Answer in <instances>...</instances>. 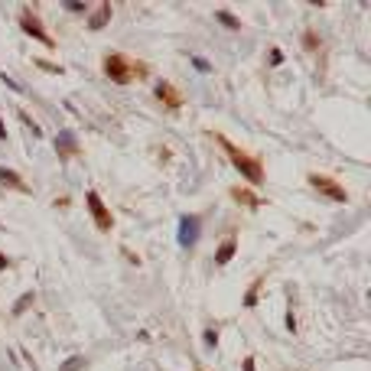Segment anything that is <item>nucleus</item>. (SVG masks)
<instances>
[{"instance_id": "f257e3e1", "label": "nucleus", "mask_w": 371, "mask_h": 371, "mask_svg": "<svg viewBox=\"0 0 371 371\" xmlns=\"http://www.w3.org/2000/svg\"><path fill=\"white\" fill-rule=\"evenodd\" d=\"M101 68H104V75L114 85H131V82H140L147 75L143 62H137V59H131V55H124V52H114V49L101 59Z\"/></svg>"}, {"instance_id": "f03ea898", "label": "nucleus", "mask_w": 371, "mask_h": 371, "mask_svg": "<svg viewBox=\"0 0 371 371\" xmlns=\"http://www.w3.org/2000/svg\"><path fill=\"white\" fill-rule=\"evenodd\" d=\"M219 143H221V150L228 153L231 166H235V169H238V173L244 176L248 183H251V186H261V183H264V166H261V160H257V156H251L248 150L235 147L228 137H219Z\"/></svg>"}, {"instance_id": "7ed1b4c3", "label": "nucleus", "mask_w": 371, "mask_h": 371, "mask_svg": "<svg viewBox=\"0 0 371 371\" xmlns=\"http://www.w3.org/2000/svg\"><path fill=\"white\" fill-rule=\"evenodd\" d=\"M85 205L91 212V219H95V228L98 231H111L114 228V215H111V208L104 205V199L95 192V189H88L85 192Z\"/></svg>"}, {"instance_id": "20e7f679", "label": "nucleus", "mask_w": 371, "mask_h": 371, "mask_svg": "<svg viewBox=\"0 0 371 371\" xmlns=\"http://www.w3.org/2000/svg\"><path fill=\"white\" fill-rule=\"evenodd\" d=\"M309 186H313L316 192H322L326 199H332V202H349V192L326 173H309Z\"/></svg>"}, {"instance_id": "39448f33", "label": "nucleus", "mask_w": 371, "mask_h": 371, "mask_svg": "<svg viewBox=\"0 0 371 371\" xmlns=\"http://www.w3.org/2000/svg\"><path fill=\"white\" fill-rule=\"evenodd\" d=\"M20 26H23V33H26V36H33V39H39V43H43L46 49H52V46H55V39L43 30L39 17H36V13L30 10V7H23V13H20Z\"/></svg>"}, {"instance_id": "423d86ee", "label": "nucleus", "mask_w": 371, "mask_h": 371, "mask_svg": "<svg viewBox=\"0 0 371 371\" xmlns=\"http://www.w3.org/2000/svg\"><path fill=\"white\" fill-rule=\"evenodd\" d=\"M199 228H202V219H199V215H183V219H179V244H183V248H192L199 241Z\"/></svg>"}, {"instance_id": "0eeeda50", "label": "nucleus", "mask_w": 371, "mask_h": 371, "mask_svg": "<svg viewBox=\"0 0 371 371\" xmlns=\"http://www.w3.org/2000/svg\"><path fill=\"white\" fill-rule=\"evenodd\" d=\"M55 150H59V156H62V160H68V156H78V153H82L72 131H62L59 137H55Z\"/></svg>"}, {"instance_id": "6e6552de", "label": "nucleus", "mask_w": 371, "mask_h": 371, "mask_svg": "<svg viewBox=\"0 0 371 371\" xmlns=\"http://www.w3.org/2000/svg\"><path fill=\"white\" fill-rule=\"evenodd\" d=\"M153 91H156V98L163 101L166 108H183V95H179V91H176L169 82H160V85L153 88Z\"/></svg>"}, {"instance_id": "1a4fd4ad", "label": "nucleus", "mask_w": 371, "mask_h": 371, "mask_svg": "<svg viewBox=\"0 0 371 371\" xmlns=\"http://www.w3.org/2000/svg\"><path fill=\"white\" fill-rule=\"evenodd\" d=\"M111 3L108 0H104V3H98V7H95V10H91V17H88V30H95V33H98V30H104V26H108V20H111Z\"/></svg>"}, {"instance_id": "9d476101", "label": "nucleus", "mask_w": 371, "mask_h": 371, "mask_svg": "<svg viewBox=\"0 0 371 371\" xmlns=\"http://www.w3.org/2000/svg\"><path fill=\"white\" fill-rule=\"evenodd\" d=\"M235 251H238V238H235V235H228V238L219 244V251H215V264H219V267H225V264L235 257Z\"/></svg>"}, {"instance_id": "9b49d317", "label": "nucleus", "mask_w": 371, "mask_h": 371, "mask_svg": "<svg viewBox=\"0 0 371 371\" xmlns=\"http://www.w3.org/2000/svg\"><path fill=\"white\" fill-rule=\"evenodd\" d=\"M0 183L10 186V189H20V192H30V189H26V183H23V176L13 173V169H7V166H0Z\"/></svg>"}, {"instance_id": "f8f14e48", "label": "nucleus", "mask_w": 371, "mask_h": 371, "mask_svg": "<svg viewBox=\"0 0 371 371\" xmlns=\"http://www.w3.org/2000/svg\"><path fill=\"white\" fill-rule=\"evenodd\" d=\"M231 196L238 199L241 205H248V208H261V199L254 196L251 189H241V186H235V189H231Z\"/></svg>"}, {"instance_id": "ddd939ff", "label": "nucleus", "mask_w": 371, "mask_h": 371, "mask_svg": "<svg viewBox=\"0 0 371 371\" xmlns=\"http://www.w3.org/2000/svg\"><path fill=\"white\" fill-rule=\"evenodd\" d=\"M215 20H219V23H225L228 30H241V20H238V17H235L231 10H215Z\"/></svg>"}, {"instance_id": "4468645a", "label": "nucleus", "mask_w": 371, "mask_h": 371, "mask_svg": "<svg viewBox=\"0 0 371 371\" xmlns=\"http://www.w3.org/2000/svg\"><path fill=\"white\" fill-rule=\"evenodd\" d=\"M85 365H88L85 355H72V358H66L62 365H59V371H82Z\"/></svg>"}, {"instance_id": "2eb2a0df", "label": "nucleus", "mask_w": 371, "mask_h": 371, "mask_svg": "<svg viewBox=\"0 0 371 371\" xmlns=\"http://www.w3.org/2000/svg\"><path fill=\"white\" fill-rule=\"evenodd\" d=\"M33 300H36V293H33V290H30V293H23L20 300L13 303V316H23V313H26V309L33 306Z\"/></svg>"}, {"instance_id": "dca6fc26", "label": "nucleus", "mask_w": 371, "mask_h": 371, "mask_svg": "<svg viewBox=\"0 0 371 371\" xmlns=\"http://www.w3.org/2000/svg\"><path fill=\"white\" fill-rule=\"evenodd\" d=\"M261 284H264V277H257L251 287H248V293H244V306L251 309V306H257V293H261Z\"/></svg>"}, {"instance_id": "f3484780", "label": "nucleus", "mask_w": 371, "mask_h": 371, "mask_svg": "<svg viewBox=\"0 0 371 371\" xmlns=\"http://www.w3.org/2000/svg\"><path fill=\"white\" fill-rule=\"evenodd\" d=\"M219 345V329H205V349H215Z\"/></svg>"}, {"instance_id": "a211bd4d", "label": "nucleus", "mask_w": 371, "mask_h": 371, "mask_svg": "<svg viewBox=\"0 0 371 371\" xmlns=\"http://www.w3.org/2000/svg\"><path fill=\"white\" fill-rule=\"evenodd\" d=\"M36 66H39V68H46V72H52V75H59V72H62V66H55V62H43V59H39Z\"/></svg>"}, {"instance_id": "6ab92c4d", "label": "nucleus", "mask_w": 371, "mask_h": 371, "mask_svg": "<svg viewBox=\"0 0 371 371\" xmlns=\"http://www.w3.org/2000/svg\"><path fill=\"white\" fill-rule=\"evenodd\" d=\"M66 7H68L72 13H82V10H88V3H82V0H68Z\"/></svg>"}, {"instance_id": "aec40b11", "label": "nucleus", "mask_w": 371, "mask_h": 371, "mask_svg": "<svg viewBox=\"0 0 371 371\" xmlns=\"http://www.w3.org/2000/svg\"><path fill=\"white\" fill-rule=\"evenodd\" d=\"M192 66H196L199 72H212V66H208L205 59H199V55H192Z\"/></svg>"}, {"instance_id": "412c9836", "label": "nucleus", "mask_w": 371, "mask_h": 371, "mask_svg": "<svg viewBox=\"0 0 371 371\" xmlns=\"http://www.w3.org/2000/svg\"><path fill=\"white\" fill-rule=\"evenodd\" d=\"M270 62H273V66H280V62H284V52H280V49H270Z\"/></svg>"}, {"instance_id": "4be33fe9", "label": "nucleus", "mask_w": 371, "mask_h": 371, "mask_svg": "<svg viewBox=\"0 0 371 371\" xmlns=\"http://www.w3.org/2000/svg\"><path fill=\"white\" fill-rule=\"evenodd\" d=\"M303 43L309 46V49H316V33H306V36H303Z\"/></svg>"}, {"instance_id": "5701e85b", "label": "nucleus", "mask_w": 371, "mask_h": 371, "mask_svg": "<svg viewBox=\"0 0 371 371\" xmlns=\"http://www.w3.org/2000/svg\"><path fill=\"white\" fill-rule=\"evenodd\" d=\"M7 267H10V257H7V254L0 251V270H7Z\"/></svg>"}, {"instance_id": "b1692460", "label": "nucleus", "mask_w": 371, "mask_h": 371, "mask_svg": "<svg viewBox=\"0 0 371 371\" xmlns=\"http://www.w3.org/2000/svg\"><path fill=\"white\" fill-rule=\"evenodd\" d=\"M0 140H7V127H3V120H0Z\"/></svg>"}]
</instances>
